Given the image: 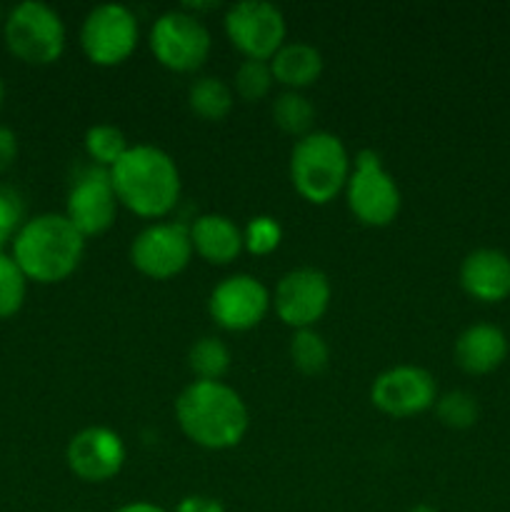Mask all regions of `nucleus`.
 Wrapping results in <instances>:
<instances>
[{
  "mask_svg": "<svg viewBox=\"0 0 510 512\" xmlns=\"http://www.w3.org/2000/svg\"><path fill=\"white\" fill-rule=\"evenodd\" d=\"M230 43L250 60H270L285 45V18L265 0H240L225 13Z\"/></svg>",
  "mask_w": 510,
  "mask_h": 512,
  "instance_id": "obj_9",
  "label": "nucleus"
},
{
  "mask_svg": "<svg viewBox=\"0 0 510 512\" xmlns=\"http://www.w3.org/2000/svg\"><path fill=\"white\" fill-rule=\"evenodd\" d=\"M125 458L128 453H125L123 438L103 425L83 428L70 438L65 448L70 473L85 483H105L115 478L123 470Z\"/></svg>",
  "mask_w": 510,
  "mask_h": 512,
  "instance_id": "obj_15",
  "label": "nucleus"
},
{
  "mask_svg": "<svg viewBox=\"0 0 510 512\" xmlns=\"http://www.w3.org/2000/svg\"><path fill=\"white\" fill-rule=\"evenodd\" d=\"M185 438L205 450L235 448L248 433V405L223 380H193L175 400Z\"/></svg>",
  "mask_w": 510,
  "mask_h": 512,
  "instance_id": "obj_1",
  "label": "nucleus"
},
{
  "mask_svg": "<svg viewBox=\"0 0 510 512\" xmlns=\"http://www.w3.org/2000/svg\"><path fill=\"white\" fill-rule=\"evenodd\" d=\"M3 103H5V83L3 78H0V110H3Z\"/></svg>",
  "mask_w": 510,
  "mask_h": 512,
  "instance_id": "obj_34",
  "label": "nucleus"
},
{
  "mask_svg": "<svg viewBox=\"0 0 510 512\" xmlns=\"http://www.w3.org/2000/svg\"><path fill=\"white\" fill-rule=\"evenodd\" d=\"M15 158H18V135L8 125H0V173H5Z\"/></svg>",
  "mask_w": 510,
  "mask_h": 512,
  "instance_id": "obj_30",
  "label": "nucleus"
},
{
  "mask_svg": "<svg viewBox=\"0 0 510 512\" xmlns=\"http://www.w3.org/2000/svg\"><path fill=\"white\" fill-rule=\"evenodd\" d=\"M190 243L193 253L213 265L233 263L245 248L243 230L235 225V220L220 213H205L195 218V223L190 225Z\"/></svg>",
  "mask_w": 510,
  "mask_h": 512,
  "instance_id": "obj_18",
  "label": "nucleus"
},
{
  "mask_svg": "<svg viewBox=\"0 0 510 512\" xmlns=\"http://www.w3.org/2000/svg\"><path fill=\"white\" fill-rule=\"evenodd\" d=\"M188 365L198 380H220L230 370V350L215 335L195 340L188 353Z\"/></svg>",
  "mask_w": 510,
  "mask_h": 512,
  "instance_id": "obj_22",
  "label": "nucleus"
},
{
  "mask_svg": "<svg viewBox=\"0 0 510 512\" xmlns=\"http://www.w3.org/2000/svg\"><path fill=\"white\" fill-rule=\"evenodd\" d=\"M270 308V293L258 278L248 273L230 275L220 280L208 300L210 318L225 330L243 333L255 328Z\"/></svg>",
  "mask_w": 510,
  "mask_h": 512,
  "instance_id": "obj_14",
  "label": "nucleus"
},
{
  "mask_svg": "<svg viewBox=\"0 0 510 512\" xmlns=\"http://www.w3.org/2000/svg\"><path fill=\"white\" fill-rule=\"evenodd\" d=\"M0 15H3V8H0Z\"/></svg>",
  "mask_w": 510,
  "mask_h": 512,
  "instance_id": "obj_35",
  "label": "nucleus"
},
{
  "mask_svg": "<svg viewBox=\"0 0 510 512\" xmlns=\"http://www.w3.org/2000/svg\"><path fill=\"white\" fill-rule=\"evenodd\" d=\"M408 512H438V510L430 508V505H415V508H410Z\"/></svg>",
  "mask_w": 510,
  "mask_h": 512,
  "instance_id": "obj_33",
  "label": "nucleus"
},
{
  "mask_svg": "<svg viewBox=\"0 0 510 512\" xmlns=\"http://www.w3.org/2000/svg\"><path fill=\"white\" fill-rule=\"evenodd\" d=\"M273 70H270L268 60H250L245 58L235 70V93L245 100V103H255L263 100L273 88Z\"/></svg>",
  "mask_w": 510,
  "mask_h": 512,
  "instance_id": "obj_27",
  "label": "nucleus"
},
{
  "mask_svg": "<svg viewBox=\"0 0 510 512\" xmlns=\"http://www.w3.org/2000/svg\"><path fill=\"white\" fill-rule=\"evenodd\" d=\"M25 223V200L13 185H0V253L18 235Z\"/></svg>",
  "mask_w": 510,
  "mask_h": 512,
  "instance_id": "obj_29",
  "label": "nucleus"
},
{
  "mask_svg": "<svg viewBox=\"0 0 510 512\" xmlns=\"http://www.w3.org/2000/svg\"><path fill=\"white\" fill-rule=\"evenodd\" d=\"M5 45L28 65H50L65 50V23L53 5L23 0L8 10L3 25Z\"/></svg>",
  "mask_w": 510,
  "mask_h": 512,
  "instance_id": "obj_5",
  "label": "nucleus"
},
{
  "mask_svg": "<svg viewBox=\"0 0 510 512\" xmlns=\"http://www.w3.org/2000/svg\"><path fill=\"white\" fill-rule=\"evenodd\" d=\"M350 178V155L338 135L313 130L295 143L290 153V180L308 203L325 205L345 190Z\"/></svg>",
  "mask_w": 510,
  "mask_h": 512,
  "instance_id": "obj_4",
  "label": "nucleus"
},
{
  "mask_svg": "<svg viewBox=\"0 0 510 512\" xmlns=\"http://www.w3.org/2000/svg\"><path fill=\"white\" fill-rule=\"evenodd\" d=\"M188 105L198 118L223 120L233 110V88L218 75H203L190 83Z\"/></svg>",
  "mask_w": 510,
  "mask_h": 512,
  "instance_id": "obj_20",
  "label": "nucleus"
},
{
  "mask_svg": "<svg viewBox=\"0 0 510 512\" xmlns=\"http://www.w3.org/2000/svg\"><path fill=\"white\" fill-rule=\"evenodd\" d=\"M128 148L130 145L125 143L123 130L115 128V125L100 123L88 128V133H85V153H88V158L93 160V165H98V168L110 170L125 153H128Z\"/></svg>",
  "mask_w": 510,
  "mask_h": 512,
  "instance_id": "obj_23",
  "label": "nucleus"
},
{
  "mask_svg": "<svg viewBox=\"0 0 510 512\" xmlns=\"http://www.w3.org/2000/svg\"><path fill=\"white\" fill-rule=\"evenodd\" d=\"M330 280L318 268H295L275 285V313L288 328L308 330L330 305Z\"/></svg>",
  "mask_w": 510,
  "mask_h": 512,
  "instance_id": "obj_12",
  "label": "nucleus"
},
{
  "mask_svg": "<svg viewBox=\"0 0 510 512\" xmlns=\"http://www.w3.org/2000/svg\"><path fill=\"white\" fill-rule=\"evenodd\" d=\"M10 245V255L25 278L40 285L60 283L73 275L85 253V238L60 213L28 218Z\"/></svg>",
  "mask_w": 510,
  "mask_h": 512,
  "instance_id": "obj_3",
  "label": "nucleus"
},
{
  "mask_svg": "<svg viewBox=\"0 0 510 512\" xmlns=\"http://www.w3.org/2000/svg\"><path fill=\"white\" fill-rule=\"evenodd\" d=\"M155 60L175 73H193L210 55V30L190 10H168L150 28Z\"/></svg>",
  "mask_w": 510,
  "mask_h": 512,
  "instance_id": "obj_7",
  "label": "nucleus"
},
{
  "mask_svg": "<svg viewBox=\"0 0 510 512\" xmlns=\"http://www.w3.org/2000/svg\"><path fill=\"white\" fill-rule=\"evenodd\" d=\"M193 258L190 228L183 223H153L130 245V263L153 280L175 278Z\"/></svg>",
  "mask_w": 510,
  "mask_h": 512,
  "instance_id": "obj_10",
  "label": "nucleus"
},
{
  "mask_svg": "<svg viewBox=\"0 0 510 512\" xmlns=\"http://www.w3.org/2000/svg\"><path fill=\"white\" fill-rule=\"evenodd\" d=\"M280 240H283V228L273 215H255L243 230L245 250L253 255H270L278 250Z\"/></svg>",
  "mask_w": 510,
  "mask_h": 512,
  "instance_id": "obj_28",
  "label": "nucleus"
},
{
  "mask_svg": "<svg viewBox=\"0 0 510 512\" xmlns=\"http://www.w3.org/2000/svg\"><path fill=\"white\" fill-rule=\"evenodd\" d=\"M175 512H225L220 500L210 498V495H188L175 505Z\"/></svg>",
  "mask_w": 510,
  "mask_h": 512,
  "instance_id": "obj_31",
  "label": "nucleus"
},
{
  "mask_svg": "<svg viewBox=\"0 0 510 512\" xmlns=\"http://www.w3.org/2000/svg\"><path fill=\"white\" fill-rule=\"evenodd\" d=\"M460 285L480 303H500L510 295V258L495 248L473 250L460 265Z\"/></svg>",
  "mask_w": 510,
  "mask_h": 512,
  "instance_id": "obj_16",
  "label": "nucleus"
},
{
  "mask_svg": "<svg viewBox=\"0 0 510 512\" xmlns=\"http://www.w3.org/2000/svg\"><path fill=\"white\" fill-rule=\"evenodd\" d=\"M108 173L118 203L140 218H163L178 205L180 170L155 145H133Z\"/></svg>",
  "mask_w": 510,
  "mask_h": 512,
  "instance_id": "obj_2",
  "label": "nucleus"
},
{
  "mask_svg": "<svg viewBox=\"0 0 510 512\" xmlns=\"http://www.w3.org/2000/svg\"><path fill=\"white\" fill-rule=\"evenodd\" d=\"M270 70H273V78L285 88H308L323 73V55L310 43H285L270 58Z\"/></svg>",
  "mask_w": 510,
  "mask_h": 512,
  "instance_id": "obj_19",
  "label": "nucleus"
},
{
  "mask_svg": "<svg viewBox=\"0 0 510 512\" xmlns=\"http://www.w3.org/2000/svg\"><path fill=\"white\" fill-rule=\"evenodd\" d=\"M28 278L10 253H0V320H8L23 308Z\"/></svg>",
  "mask_w": 510,
  "mask_h": 512,
  "instance_id": "obj_26",
  "label": "nucleus"
},
{
  "mask_svg": "<svg viewBox=\"0 0 510 512\" xmlns=\"http://www.w3.org/2000/svg\"><path fill=\"white\" fill-rule=\"evenodd\" d=\"M435 415H438V420L445 428L465 430L478 423L480 405L475 395L468 393V390H450L443 398L435 400Z\"/></svg>",
  "mask_w": 510,
  "mask_h": 512,
  "instance_id": "obj_25",
  "label": "nucleus"
},
{
  "mask_svg": "<svg viewBox=\"0 0 510 512\" xmlns=\"http://www.w3.org/2000/svg\"><path fill=\"white\" fill-rule=\"evenodd\" d=\"M118 205L110 173L93 165V168H85L70 185L68 200H65V218L83 238H90V235L105 233L115 223Z\"/></svg>",
  "mask_w": 510,
  "mask_h": 512,
  "instance_id": "obj_13",
  "label": "nucleus"
},
{
  "mask_svg": "<svg viewBox=\"0 0 510 512\" xmlns=\"http://www.w3.org/2000/svg\"><path fill=\"white\" fill-rule=\"evenodd\" d=\"M115 512H165V510L158 508V505L143 503V500H140V503H128V505H123V508H118Z\"/></svg>",
  "mask_w": 510,
  "mask_h": 512,
  "instance_id": "obj_32",
  "label": "nucleus"
},
{
  "mask_svg": "<svg viewBox=\"0 0 510 512\" xmlns=\"http://www.w3.org/2000/svg\"><path fill=\"white\" fill-rule=\"evenodd\" d=\"M290 360L303 375H320L330 363V348L313 328L295 330L290 338Z\"/></svg>",
  "mask_w": 510,
  "mask_h": 512,
  "instance_id": "obj_24",
  "label": "nucleus"
},
{
  "mask_svg": "<svg viewBox=\"0 0 510 512\" xmlns=\"http://www.w3.org/2000/svg\"><path fill=\"white\" fill-rule=\"evenodd\" d=\"M345 200L355 218L370 228H385L400 213V188L375 150H360L345 183Z\"/></svg>",
  "mask_w": 510,
  "mask_h": 512,
  "instance_id": "obj_6",
  "label": "nucleus"
},
{
  "mask_svg": "<svg viewBox=\"0 0 510 512\" xmlns=\"http://www.w3.org/2000/svg\"><path fill=\"white\" fill-rule=\"evenodd\" d=\"M313 120H315V108L303 93L298 90H285L278 98L273 100V123L278 125L283 133L288 135H300L305 138L308 133H313Z\"/></svg>",
  "mask_w": 510,
  "mask_h": 512,
  "instance_id": "obj_21",
  "label": "nucleus"
},
{
  "mask_svg": "<svg viewBox=\"0 0 510 512\" xmlns=\"http://www.w3.org/2000/svg\"><path fill=\"white\" fill-rule=\"evenodd\" d=\"M370 400L390 418H413L433 408L438 400V383L433 373L418 365H395L375 378Z\"/></svg>",
  "mask_w": 510,
  "mask_h": 512,
  "instance_id": "obj_11",
  "label": "nucleus"
},
{
  "mask_svg": "<svg viewBox=\"0 0 510 512\" xmlns=\"http://www.w3.org/2000/svg\"><path fill=\"white\" fill-rule=\"evenodd\" d=\"M80 45L90 63L120 65L138 45V18L128 5L103 3L90 10L80 28Z\"/></svg>",
  "mask_w": 510,
  "mask_h": 512,
  "instance_id": "obj_8",
  "label": "nucleus"
},
{
  "mask_svg": "<svg viewBox=\"0 0 510 512\" xmlns=\"http://www.w3.org/2000/svg\"><path fill=\"white\" fill-rule=\"evenodd\" d=\"M508 355V338L490 323H475L455 340V363L470 375H488Z\"/></svg>",
  "mask_w": 510,
  "mask_h": 512,
  "instance_id": "obj_17",
  "label": "nucleus"
}]
</instances>
